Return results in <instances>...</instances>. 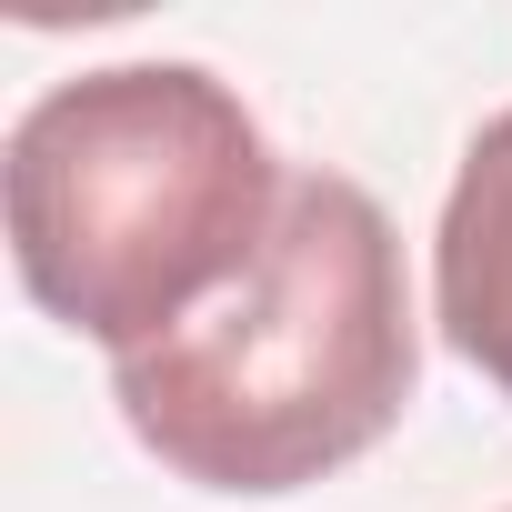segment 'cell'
Wrapping results in <instances>:
<instances>
[{"instance_id": "obj_1", "label": "cell", "mask_w": 512, "mask_h": 512, "mask_svg": "<svg viewBox=\"0 0 512 512\" xmlns=\"http://www.w3.org/2000/svg\"><path fill=\"white\" fill-rule=\"evenodd\" d=\"M111 402L201 492H302L362 462L412 402V282L382 201L292 171L262 262L171 342L111 362Z\"/></svg>"}, {"instance_id": "obj_2", "label": "cell", "mask_w": 512, "mask_h": 512, "mask_svg": "<svg viewBox=\"0 0 512 512\" xmlns=\"http://www.w3.org/2000/svg\"><path fill=\"white\" fill-rule=\"evenodd\" d=\"M0 211L21 292L131 362L262 262L282 171L231 81L191 61H121L21 111Z\"/></svg>"}, {"instance_id": "obj_3", "label": "cell", "mask_w": 512, "mask_h": 512, "mask_svg": "<svg viewBox=\"0 0 512 512\" xmlns=\"http://www.w3.org/2000/svg\"><path fill=\"white\" fill-rule=\"evenodd\" d=\"M432 302H442V342L512 402V111L482 121V141L452 171L432 231Z\"/></svg>"}]
</instances>
